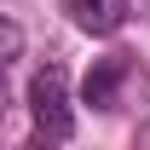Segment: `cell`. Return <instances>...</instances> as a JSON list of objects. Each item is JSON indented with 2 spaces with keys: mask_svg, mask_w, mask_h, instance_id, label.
Returning a JSON list of instances; mask_svg holds the SVG:
<instances>
[{
  "mask_svg": "<svg viewBox=\"0 0 150 150\" xmlns=\"http://www.w3.org/2000/svg\"><path fill=\"white\" fill-rule=\"evenodd\" d=\"M29 115H35V133L46 144H69L75 139V115H69V81L58 64L29 75Z\"/></svg>",
  "mask_w": 150,
  "mask_h": 150,
  "instance_id": "1",
  "label": "cell"
},
{
  "mask_svg": "<svg viewBox=\"0 0 150 150\" xmlns=\"http://www.w3.org/2000/svg\"><path fill=\"white\" fill-rule=\"evenodd\" d=\"M127 81H133V64H127V52L98 58L93 69H87V104H93V110H115Z\"/></svg>",
  "mask_w": 150,
  "mask_h": 150,
  "instance_id": "2",
  "label": "cell"
},
{
  "mask_svg": "<svg viewBox=\"0 0 150 150\" xmlns=\"http://www.w3.org/2000/svg\"><path fill=\"white\" fill-rule=\"evenodd\" d=\"M69 18L87 35H115L127 23V0H69Z\"/></svg>",
  "mask_w": 150,
  "mask_h": 150,
  "instance_id": "3",
  "label": "cell"
}]
</instances>
